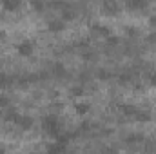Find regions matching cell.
Returning <instances> with one entry per match:
<instances>
[{"instance_id":"7a4b0ae2","label":"cell","mask_w":156,"mask_h":154,"mask_svg":"<svg viewBox=\"0 0 156 154\" xmlns=\"http://www.w3.org/2000/svg\"><path fill=\"white\" fill-rule=\"evenodd\" d=\"M18 4H20V0H4V5H5V9H9V11H15V9L18 7Z\"/></svg>"},{"instance_id":"6da1fadb","label":"cell","mask_w":156,"mask_h":154,"mask_svg":"<svg viewBox=\"0 0 156 154\" xmlns=\"http://www.w3.org/2000/svg\"><path fill=\"white\" fill-rule=\"evenodd\" d=\"M18 51H20V54L27 56V54H31V51H33V45H31L29 42H24V44H20V45H18Z\"/></svg>"}]
</instances>
